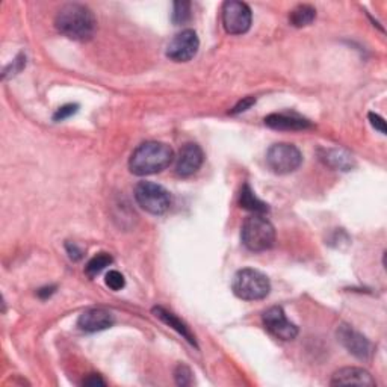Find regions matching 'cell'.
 Masks as SVG:
<instances>
[{
  "label": "cell",
  "mask_w": 387,
  "mask_h": 387,
  "mask_svg": "<svg viewBox=\"0 0 387 387\" xmlns=\"http://www.w3.org/2000/svg\"><path fill=\"white\" fill-rule=\"evenodd\" d=\"M56 29L70 39H91L96 32V17L88 6L80 3L64 5L56 14Z\"/></svg>",
  "instance_id": "6da1fadb"
},
{
  "label": "cell",
  "mask_w": 387,
  "mask_h": 387,
  "mask_svg": "<svg viewBox=\"0 0 387 387\" xmlns=\"http://www.w3.org/2000/svg\"><path fill=\"white\" fill-rule=\"evenodd\" d=\"M174 161L172 148L159 141H147L136 147L129 161V168L135 176H150L167 170Z\"/></svg>",
  "instance_id": "7a4b0ae2"
},
{
  "label": "cell",
  "mask_w": 387,
  "mask_h": 387,
  "mask_svg": "<svg viewBox=\"0 0 387 387\" xmlns=\"http://www.w3.org/2000/svg\"><path fill=\"white\" fill-rule=\"evenodd\" d=\"M242 244L250 251H267L276 242L274 226L263 217L254 213L245 219L241 230Z\"/></svg>",
  "instance_id": "3957f363"
},
{
  "label": "cell",
  "mask_w": 387,
  "mask_h": 387,
  "mask_svg": "<svg viewBox=\"0 0 387 387\" xmlns=\"http://www.w3.org/2000/svg\"><path fill=\"white\" fill-rule=\"evenodd\" d=\"M232 289L237 298L245 301H258L267 298L271 291V283L265 274L253 268L237 271L233 277Z\"/></svg>",
  "instance_id": "277c9868"
},
{
  "label": "cell",
  "mask_w": 387,
  "mask_h": 387,
  "mask_svg": "<svg viewBox=\"0 0 387 387\" xmlns=\"http://www.w3.org/2000/svg\"><path fill=\"white\" fill-rule=\"evenodd\" d=\"M135 200L152 215H163L171 206V195L165 188L153 182H139L135 186Z\"/></svg>",
  "instance_id": "5b68a950"
},
{
  "label": "cell",
  "mask_w": 387,
  "mask_h": 387,
  "mask_svg": "<svg viewBox=\"0 0 387 387\" xmlns=\"http://www.w3.org/2000/svg\"><path fill=\"white\" fill-rule=\"evenodd\" d=\"M301 163L303 154L292 144L278 143L271 145L267 152V165L276 174H289L298 170Z\"/></svg>",
  "instance_id": "8992f818"
},
{
  "label": "cell",
  "mask_w": 387,
  "mask_h": 387,
  "mask_svg": "<svg viewBox=\"0 0 387 387\" xmlns=\"http://www.w3.org/2000/svg\"><path fill=\"white\" fill-rule=\"evenodd\" d=\"M253 14L250 6L244 2L228 0L222 5V24L230 35H242L251 26Z\"/></svg>",
  "instance_id": "52a82bcc"
},
{
  "label": "cell",
  "mask_w": 387,
  "mask_h": 387,
  "mask_svg": "<svg viewBox=\"0 0 387 387\" xmlns=\"http://www.w3.org/2000/svg\"><path fill=\"white\" fill-rule=\"evenodd\" d=\"M200 39L191 29L182 30L170 41L167 56L174 62H188L199 52Z\"/></svg>",
  "instance_id": "ba28073f"
},
{
  "label": "cell",
  "mask_w": 387,
  "mask_h": 387,
  "mask_svg": "<svg viewBox=\"0 0 387 387\" xmlns=\"http://www.w3.org/2000/svg\"><path fill=\"white\" fill-rule=\"evenodd\" d=\"M262 321L263 327H265L271 334L276 336L277 339L292 341L298 336V327L286 318L285 310L282 307L274 306L268 309L265 314H263Z\"/></svg>",
  "instance_id": "9c48e42d"
},
{
  "label": "cell",
  "mask_w": 387,
  "mask_h": 387,
  "mask_svg": "<svg viewBox=\"0 0 387 387\" xmlns=\"http://www.w3.org/2000/svg\"><path fill=\"white\" fill-rule=\"evenodd\" d=\"M337 341H339L343 348L347 350L354 357L360 360H368L372 354V345L366 339L363 334H360L357 330H354L351 325L342 324L337 328Z\"/></svg>",
  "instance_id": "30bf717a"
},
{
  "label": "cell",
  "mask_w": 387,
  "mask_h": 387,
  "mask_svg": "<svg viewBox=\"0 0 387 387\" xmlns=\"http://www.w3.org/2000/svg\"><path fill=\"white\" fill-rule=\"evenodd\" d=\"M204 161V154L200 145L194 143L185 144L180 148L179 156L176 158V172L182 177H189L200 170Z\"/></svg>",
  "instance_id": "8fae6325"
},
{
  "label": "cell",
  "mask_w": 387,
  "mask_h": 387,
  "mask_svg": "<svg viewBox=\"0 0 387 387\" xmlns=\"http://www.w3.org/2000/svg\"><path fill=\"white\" fill-rule=\"evenodd\" d=\"M114 323V315L106 309H88L78 319L79 328L87 333L106 330V328H111Z\"/></svg>",
  "instance_id": "7c38bea8"
},
{
  "label": "cell",
  "mask_w": 387,
  "mask_h": 387,
  "mask_svg": "<svg viewBox=\"0 0 387 387\" xmlns=\"http://www.w3.org/2000/svg\"><path fill=\"white\" fill-rule=\"evenodd\" d=\"M332 386H363V387H374L375 380L366 369L363 368H342L334 372Z\"/></svg>",
  "instance_id": "4fadbf2b"
},
{
  "label": "cell",
  "mask_w": 387,
  "mask_h": 387,
  "mask_svg": "<svg viewBox=\"0 0 387 387\" xmlns=\"http://www.w3.org/2000/svg\"><path fill=\"white\" fill-rule=\"evenodd\" d=\"M265 125L276 130H306L312 123L295 114H271L265 117Z\"/></svg>",
  "instance_id": "5bb4252c"
},
{
  "label": "cell",
  "mask_w": 387,
  "mask_h": 387,
  "mask_svg": "<svg viewBox=\"0 0 387 387\" xmlns=\"http://www.w3.org/2000/svg\"><path fill=\"white\" fill-rule=\"evenodd\" d=\"M319 159L330 168L341 171H350L354 167L352 156L341 148H323L319 150Z\"/></svg>",
  "instance_id": "9a60e30c"
},
{
  "label": "cell",
  "mask_w": 387,
  "mask_h": 387,
  "mask_svg": "<svg viewBox=\"0 0 387 387\" xmlns=\"http://www.w3.org/2000/svg\"><path fill=\"white\" fill-rule=\"evenodd\" d=\"M153 314H154L156 318H159L163 324H167V325H170L171 328H174V330H176L180 336H183L189 343L194 345V347H197L195 336L192 334L191 330H189V327L183 323L182 319L177 318L174 314H171L170 310L163 309V307H154V309H153Z\"/></svg>",
  "instance_id": "2e32d148"
},
{
  "label": "cell",
  "mask_w": 387,
  "mask_h": 387,
  "mask_svg": "<svg viewBox=\"0 0 387 387\" xmlns=\"http://www.w3.org/2000/svg\"><path fill=\"white\" fill-rule=\"evenodd\" d=\"M240 204L241 208L250 210L253 213H258V215H263V213L269 212V208L267 203H263L262 200H259L256 194L251 191V188L249 185H244L242 191H241V199H240Z\"/></svg>",
  "instance_id": "e0dca14e"
},
{
  "label": "cell",
  "mask_w": 387,
  "mask_h": 387,
  "mask_svg": "<svg viewBox=\"0 0 387 387\" xmlns=\"http://www.w3.org/2000/svg\"><path fill=\"white\" fill-rule=\"evenodd\" d=\"M316 19V10L312 5H298L291 11L289 21L295 28H304L314 23Z\"/></svg>",
  "instance_id": "ac0fdd59"
},
{
  "label": "cell",
  "mask_w": 387,
  "mask_h": 387,
  "mask_svg": "<svg viewBox=\"0 0 387 387\" xmlns=\"http://www.w3.org/2000/svg\"><path fill=\"white\" fill-rule=\"evenodd\" d=\"M112 262H114V259H112L111 254H108V253H98V254H96V256L91 260L87 263L85 273L89 277H96V276L100 274L106 267H109Z\"/></svg>",
  "instance_id": "d6986e66"
},
{
  "label": "cell",
  "mask_w": 387,
  "mask_h": 387,
  "mask_svg": "<svg viewBox=\"0 0 387 387\" xmlns=\"http://www.w3.org/2000/svg\"><path fill=\"white\" fill-rule=\"evenodd\" d=\"M189 19H191V3L176 2L174 11H172V21H174V24H185Z\"/></svg>",
  "instance_id": "ffe728a7"
},
{
  "label": "cell",
  "mask_w": 387,
  "mask_h": 387,
  "mask_svg": "<svg viewBox=\"0 0 387 387\" xmlns=\"http://www.w3.org/2000/svg\"><path fill=\"white\" fill-rule=\"evenodd\" d=\"M105 282H106V286H108L109 289H112V291H121L123 287L126 286L125 276L118 273V271H115V269L109 271V273L106 274Z\"/></svg>",
  "instance_id": "44dd1931"
},
{
  "label": "cell",
  "mask_w": 387,
  "mask_h": 387,
  "mask_svg": "<svg viewBox=\"0 0 387 387\" xmlns=\"http://www.w3.org/2000/svg\"><path fill=\"white\" fill-rule=\"evenodd\" d=\"M174 380L179 386H191L192 384V372L186 365H177L174 369Z\"/></svg>",
  "instance_id": "7402d4cb"
},
{
  "label": "cell",
  "mask_w": 387,
  "mask_h": 387,
  "mask_svg": "<svg viewBox=\"0 0 387 387\" xmlns=\"http://www.w3.org/2000/svg\"><path fill=\"white\" fill-rule=\"evenodd\" d=\"M78 109H79V105H73V103H70V105H64V106H61V108L55 112L53 120H55V121H64V120H67L69 117H71V115L76 114Z\"/></svg>",
  "instance_id": "603a6c76"
},
{
  "label": "cell",
  "mask_w": 387,
  "mask_h": 387,
  "mask_svg": "<svg viewBox=\"0 0 387 387\" xmlns=\"http://www.w3.org/2000/svg\"><path fill=\"white\" fill-rule=\"evenodd\" d=\"M24 65H26V56L24 55H19L15 60L12 61V64L10 65V67L5 69L3 71V79H6L8 76H14V74H17L23 70Z\"/></svg>",
  "instance_id": "cb8c5ba5"
},
{
  "label": "cell",
  "mask_w": 387,
  "mask_h": 387,
  "mask_svg": "<svg viewBox=\"0 0 387 387\" xmlns=\"http://www.w3.org/2000/svg\"><path fill=\"white\" fill-rule=\"evenodd\" d=\"M254 103H256V98H254V97H251V96H249V97H244L242 100L235 106L233 111H232V114L235 115V114L245 112L246 109H250Z\"/></svg>",
  "instance_id": "d4e9b609"
},
{
  "label": "cell",
  "mask_w": 387,
  "mask_h": 387,
  "mask_svg": "<svg viewBox=\"0 0 387 387\" xmlns=\"http://www.w3.org/2000/svg\"><path fill=\"white\" fill-rule=\"evenodd\" d=\"M65 249H67L69 258H70L71 260H74V262H78V260H80L82 258H84V251H82L76 244L67 242V244H65Z\"/></svg>",
  "instance_id": "484cf974"
},
{
  "label": "cell",
  "mask_w": 387,
  "mask_h": 387,
  "mask_svg": "<svg viewBox=\"0 0 387 387\" xmlns=\"http://www.w3.org/2000/svg\"><path fill=\"white\" fill-rule=\"evenodd\" d=\"M369 120H370V125H372L378 132H380V134L386 135V121L380 117V115L370 112L369 114Z\"/></svg>",
  "instance_id": "4316f807"
},
{
  "label": "cell",
  "mask_w": 387,
  "mask_h": 387,
  "mask_svg": "<svg viewBox=\"0 0 387 387\" xmlns=\"http://www.w3.org/2000/svg\"><path fill=\"white\" fill-rule=\"evenodd\" d=\"M105 380L100 377V375H96V374H91L89 377H87L85 380H84V386H105Z\"/></svg>",
  "instance_id": "83f0119b"
},
{
  "label": "cell",
  "mask_w": 387,
  "mask_h": 387,
  "mask_svg": "<svg viewBox=\"0 0 387 387\" xmlns=\"http://www.w3.org/2000/svg\"><path fill=\"white\" fill-rule=\"evenodd\" d=\"M56 292V286H46V287H41V289L37 292L39 298L47 300L48 296H52Z\"/></svg>",
  "instance_id": "f1b7e54d"
}]
</instances>
